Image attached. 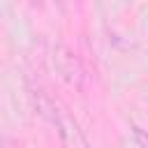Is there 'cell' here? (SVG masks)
<instances>
[{
  "instance_id": "6da1fadb",
  "label": "cell",
  "mask_w": 148,
  "mask_h": 148,
  "mask_svg": "<svg viewBox=\"0 0 148 148\" xmlns=\"http://www.w3.org/2000/svg\"><path fill=\"white\" fill-rule=\"evenodd\" d=\"M53 60H56V67L60 69L62 79L74 86V88H83V79H86V72H83V65L81 60L67 49V46H56L53 51Z\"/></svg>"
}]
</instances>
